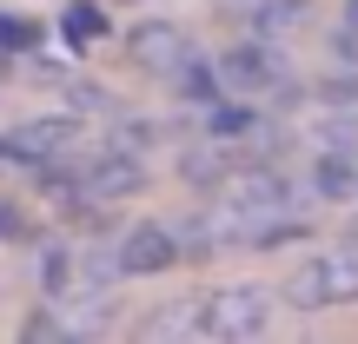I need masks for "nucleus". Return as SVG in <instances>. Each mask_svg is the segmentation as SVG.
Returning <instances> with one entry per match:
<instances>
[{"label":"nucleus","mask_w":358,"mask_h":344,"mask_svg":"<svg viewBox=\"0 0 358 344\" xmlns=\"http://www.w3.org/2000/svg\"><path fill=\"white\" fill-rule=\"evenodd\" d=\"M0 159H7V140H0Z\"/></svg>","instance_id":"nucleus-25"},{"label":"nucleus","mask_w":358,"mask_h":344,"mask_svg":"<svg viewBox=\"0 0 358 344\" xmlns=\"http://www.w3.org/2000/svg\"><path fill=\"white\" fill-rule=\"evenodd\" d=\"M133 192H146V159L127 153V146H106V153H93L80 166V199L87 205H120Z\"/></svg>","instance_id":"nucleus-6"},{"label":"nucleus","mask_w":358,"mask_h":344,"mask_svg":"<svg viewBox=\"0 0 358 344\" xmlns=\"http://www.w3.org/2000/svg\"><path fill=\"white\" fill-rule=\"evenodd\" d=\"M20 338H66V324L40 311V318H27V324H20Z\"/></svg>","instance_id":"nucleus-21"},{"label":"nucleus","mask_w":358,"mask_h":344,"mask_svg":"<svg viewBox=\"0 0 358 344\" xmlns=\"http://www.w3.org/2000/svg\"><path fill=\"white\" fill-rule=\"evenodd\" d=\"M80 146V119L60 113V119H34V126L7 133V159L13 166H53L60 153H73Z\"/></svg>","instance_id":"nucleus-7"},{"label":"nucleus","mask_w":358,"mask_h":344,"mask_svg":"<svg viewBox=\"0 0 358 344\" xmlns=\"http://www.w3.org/2000/svg\"><path fill=\"white\" fill-rule=\"evenodd\" d=\"M0 47H7V53H34L40 47V20H27V13H0Z\"/></svg>","instance_id":"nucleus-16"},{"label":"nucleus","mask_w":358,"mask_h":344,"mask_svg":"<svg viewBox=\"0 0 358 344\" xmlns=\"http://www.w3.org/2000/svg\"><path fill=\"white\" fill-rule=\"evenodd\" d=\"M219 87H226V100H266V93L285 87V53L272 47L266 33H245L232 40L226 53H219Z\"/></svg>","instance_id":"nucleus-4"},{"label":"nucleus","mask_w":358,"mask_h":344,"mask_svg":"<svg viewBox=\"0 0 358 344\" xmlns=\"http://www.w3.org/2000/svg\"><path fill=\"white\" fill-rule=\"evenodd\" d=\"M0 66H7V47H0Z\"/></svg>","instance_id":"nucleus-24"},{"label":"nucleus","mask_w":358,"mask_h":344,"mask_svg":"<svg viewBox=\"0 0 358 344\" xmlns=\"http://www.w3.org/2000/svg\"><path fill=\"white\" fill-rule=\"evenodd\" d=\"M332 60L338 66H358V20H338L332 27Z\"/></svg>","instance_id":"nucleus-20"},{"label":"nucleus","mask_w":358,"mask_h":344,"mask_svg":"<svg viewBox=\"0 0 358 344\" xmlns=\"http://www.w3.org/2000/svg\"><path fill=\"white\" fill-rule=\"evenodd\" d=\"M272 331V292L266 285H219V292L199 298V338L219 344H245Z\"/></svg>","instance_id":"nucleus-3"},{"label":"nucleus","mask_w":358,"mask_h":344,"mask_svg":"<svg viewBox=\"0 0 358 344\" xmlns=\"http://www.w3.org/2000/svg\"><path fill=\"white\" fill-rule=\"evenodd\" d=\"M285 298H292L299 311H332V305H358V239H345V245H325V252H312L306 265L292 271Z\"/></svg>","instance_id":"nucleus-2"},{"label":"nucleus","mask_w":358,"mask_h":344,"mask_svg":"<svg viewBox=\"0 0 358 344\" xmlns=\"http://www.w3.org/2000/svg\"><path fill=\"white\" fill-rule=\"evenodd\" d=\"M312 192H319V199H352V192H358V159H352V146H332V153L312 166Z\"/></svg>","instance_id":"nucleus-11"},{"label":"nucleus","mask_w":358,"mask_h":344,"mask_svg":"<svg viewBox=\"0 0 358 344\" xmlns=\"http://www.w3.org/2000/svg\"><path fill=\"white\" fill-rule=\"evenodd\" d=\"M60 40H66V53L100 47V40H106V13L93 7V0H73V7L60 13Z\"/></svg>","instance_id":"nucleus-12"},{"label":"nucleus","mask_w":358,"mask_h":344,"mask_svg":"<svg viewBox=\"0 0 358 344\" xmlns=\"http://www.w3.org/2000/svg\"><path fill=\"white\" fill-rule=\"evenodd\" d=\"M345 20H358V0H345Z\"/></svg>","instance_id":"nucleus-22"},{"label":"nucleus","mask_w":358,"mask_h":344,"mask_svg":"<svg viewBox=\"0 0 358 344\" xmlns=\"http://www.w3.org/2000/svg\"><path fill=\"white\" fill-rule=\"evenodd\" d=\"M285 212H299V186L285 172H272V166H252V172H239L226 186V205H219V239H252L259 225H272V218H285Z\"/></svg>","instance_id":"nucleus-1"},{"label":"nucleus","mask_w":358,"mask_h":344,"mask_svg":"<svg viewBox=\"0 0 358 344\" xmlns=\"http://www.w3.org/2000/svg\"><path fill=\"white\" fill-rule=\"evenodd\" d=\"M206 126H213V140H252L259 133V106L252 100H219V106H206Z\"/></svg>","instance_id":"nucleus-14"},{"label":"nucleus","mask_w":358,"mask_h":344,"mask_svg":"<svg viewBox=\"0 0 358 344\" xmlns=\"http://www.w3.org/2000/svg\"><path fill=\"white\" fill-rule=\"evenodd\" d=\"M34 271H40V292H47V298H60L66 285L80 278V258L66 252V245H40V265H34Z\"/></svg>","instance_id":"nucleus-15"},{"label":"nucleus","mask_w":358,"mask_h":344,"mask_svg":"<svg viewBox=\"0 0 358 344\" xmlns=\"http://www.w3.org/2000/svg\"><path fill=\"white\" fill-rule=\"evenodd\" d=\"M140 338H199V298H173L140 324Z\"/></svg>","instance_id":"nucleus-13"},{"label":"nucleus","mask_w":358,"mask_h":344,"mask_svg":"<svg viewBox=\"0 0 358 344\" xmlns=\"http://www.w3.org/2000/svg\"><path fill=\"white\" fill-rule=\"evenodd\" d=\"M226 166H232V159L219 153V146H199V153H186V159H179V172H186V179H219Z\"/></svg>","instance_id":"nucleus-19"},{"label":"nucleus","mask_w":358,"mask_h":344,"mask_svg":"<svg viewBox=\"0 0 358 344\" xmlns=\"http://www.w3.org/2000/svg\"><path fill=\"white\" fill-rule=\"evenodd\" d=\"M66 106H73V113H106L113 93H106L100 80H66Z\"/></svg>","instance_id":"nucleus-18"},{"label":"nucleus","mask_w":358,"mask_h":344,"mask_svg":"<svg viewBox=\"0 0 358 344\" xmlns=\"http://www.w3.org/2000/svg\"><path fill=\"white\" fill-rule=\"evenodd\" d=\"M232 7H252V0H232Z\"/></svg>","instance_id":"nucleus-23"},{"label":"nucleus","mask_w":358,"mask_h":344,"mask_svg":"<svg viewBox=\"0 0 358 344\" xmlns=\"http://www.w3.org/2000/svg\"><path fill=\"white\" fill-rule=\"evenodd\" d=\"M306 20H312V0H252V7H245V27H252V33H266V40L299 33Z\"/></svg>","instance_id":"nucleus-10"},{"label":"nucleus","mask_w":358,"mask_h":344,"mask_svg":"<svg viewBox=\"0 0 358 344\" xmlns=\"http://www.w3.org/2000/svg\"><path fill=\"white\" fill-rule=\"evenodd\" d=\"M127 53H133V66H140V73H173L179 60H186V33H179L173 20H140L127 33Z\"/></svg>","instance_id":"nucleus-8"},{"label":"nucleus","mask_w":358,"mask_h":344,"mask_svg":"<svg viewBox=\"0 0 358 344\" xmlns=\"http://www.w3.org/2000/svg\"><path fill=\"white\" fill-rule=\"evenodd\" d=\"M186 265V252H179V232L166 218H140V225L120 232L113 245V278H159V271Z\"/></svg>","instance_id":"nucleus-5"},{"label":"nucleus","mask_w":358,"mask_h":344,"mask_svg":"<svg viewBox=\"0 0 358 344\" xmlns=\"http://www.w3.org/2000/svg\"><path fill=\"white\" fill-rule=\"evenodd\" d=\"M319 100L332 106V113H352V106H358V66H338V73L319 87Z\"/></svg>","instance_id":"nucleus-17"},{"label":"nucleus","mask_w":358,"mask_h":344,"mask_svg":"<svg viewBox=\"0 0 358 344\" xmlns=\"http://www.w3.org/2000/svg\"><path fill=\"white\" fill-rule=\"evenodd\" d=\"M166 80H173V93L192 106V113H206V106L226 100V87H219V66H213V60H199V53H186V60H179Z\"/></svg>","instance_id":"nucleus-9"}]
</instances>
